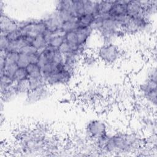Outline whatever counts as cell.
Returning a JSON list of instances; mask_svg holds the SVG:
<instances>
[{
  "mask_svg": "<svg viewBox=\"0 0 157 157\" xmlns=\"http://www.w3.org/2000/svg\"><path fill=\"white\" fill-rule=\"evenodd\" d=\"M144 138L134 132H117L109 134L104 144L103 152L131 153L138 151L144 146Z\"/></svg>",
  "mask_w": 157,
  "mask_h": 157,
  "instance_id": "cell-1",
  "label": "cell"
},
{
  "mask_svg": "<svg viewBox=\"0 0 157 157\" xmlns=\"http://www.w3.org/2000/svg\"><path fill=\"white\" fill-rule=\"evenodd\" d=\"M156 69L155 65L150 66L145 72V75L142 82L138 86L139 92L147 107L152 110L156 107Z\"/></svg>",
  "mask_w": 157,
  "mask_h": 157,
  "instance_id": "cell-2",
  "label": "cell"
},
{
  "mask_svg": "<svg viewBox=\"0 0 157 157\" xmlns=\"http://www.w3.org/2000/svg\"><path fill=\"white\" fill-rule=\"evenodd\" d=\"M94 54L99 61L106 64H113L121 59L123 53L115 43H107L99 46Z\"/></svg>",
  "mask_w": 157,
  "mask_h": 157,
  "instance_id": "cell-3",
  "label": "cell"
},
{
  "mask_svg": "<svg viewBox=\"0 0 157 157\" xmlns=\"http://www.w3.org/2000/svg\"><path fill=\"white\" fill-rule=\"evenodd\" d=\"M85 132L86 137L93 142L109 134L107 124L99 119L90 120L85 126Z\"/></svg>",
  "mask_w": 157,
  "mask_h": 157,
  "instance_id": "cell-4",
  "label": "cell"
},
{
  "mask_svg": "<svg viewBox=\"0 0 157 157\" xmlns=\"http://www.w3.org/2000/svg\"><path fill=\"white\" fill-rule=\"evenodd\" d=\"M51 94L52 90L48 86L31 90L25 95V102L29 105L36 104L48 99Z\"/></svg>",
  "mask_w": 157,
  "mask_h": 157,
  "instance_id": "cell-5",
  "label": "cell"
},
{
  "mask_svg": "<svg viewBox=\"0 0 157 157\" xmlns=\"http://www.w3.org/2000/svg\"><path fill=\"white\" fill-rule=\"evenodd\" d=\"M18 28V21L12 19L6 15L3 11H1L0 28L1 34H6Z\"/></svg>",
  "mask_w": 157,
  "mask_h": 157,
  "instance_id": "cell-6",
  "label": "cell"
},
{
  "mask_svg": "<svg viewBox=\"0 0 157 157\" xmlns=\"http://www.w3.org/2000/svg\"><path fill=\"white\" fill-rule=\"evenodd\" d=\"M142 2L137 0H128L126 4L127 15L134 18L139 15H142Z\"/></svg>",
  "mask_w": 157,
  "mask_h": 157,
  "instance_id": "cell-7",
  "label": "cell"
},
{
  "mask_svg": "<svg viewBox=\"0 0 157 157\" xmlns=\"http://www.w3.org/2000/svg\"><path fill=\"white\" fill-rule=\"evenodd\" d=\"M25 69L28 72L29 78L42 77L40 67L37 63H30L26 67Z\"/></svg>",
  "mask_w": 157,
  "mask_h": 157,
  "instance_id": "cell-8",
  "label": "cell"
},
{
  "mask_svg": "<svg viewBox=\"0 0 157 157\" xmlns=\"http://www.w3.org/2000/svg\"><path fill=\"white\" fill-rule=\"evenodd\" d=\"M98 61H99L97 59L95 54L87 52L85 53L81 59V63L86 67H91L95 65Z\"/></svg>",
  "mask_w": 157,
  "mask_h": 157,
  "instance_id": "cell-9",
  "label": "cell"
},
{
  "mask_svg": "<svg viewBox=\"0 0 157 157\" xmlns=\"http://www.w3.org/2000/svg\"><path fill=\"white\" fill-rule=\"evenodd\" d=\"M64 42V33H59L53 35L48 42V45L58 49V48Z\"/></svg>",
  "mask_w": 157,
  "mask_h": 157,
  "instance_id": "cell-10",
  "label": "cell"
},
{
  "mask_svg": "<svg viewBox=\"0 0 157 157\" xmlns=\"http://www.w3.org/2000/svg\"><path fill=\"white\" fill-rule=\"evenodd\" d=\"M28 74L25 68H20L18 67V69L15 71L13 76V80L14 83H17V82L28 79Z\"/></svg>",
  "mask_w": 157,
  "mask_h": 157,
  "instance_id": "cell-11",
  "label": "cell"
}]
</instances>
